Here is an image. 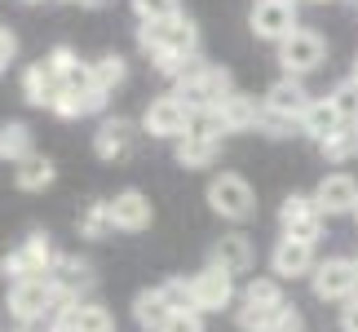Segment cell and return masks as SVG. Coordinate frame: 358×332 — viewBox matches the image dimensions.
Segmentation results:
<instances>
[{
	"label": "cell",
	"instance_id": "e0dca14e",
	"mask_svg": "<svg viewBox=\"0 0 358 332\" xmlns=\"http://www.w3.org/2000/svg\"><path fill=\"white\" fill-rule=\"evenodd\" d=\"M314 200H319L323 217L354 213V204H358V182H354L350 173H323V182L314 186Z\"/></svg>",
	"mask_w": 358,
	"mask_h": 332
},
{
	"label": "cell",
	"instance_id": "f1b7e54d",
	"mask_svg": "<svg viewBox=\"0 0 358 332\" xmlns=\"http://www.w3.org/2000/svg\"><path fill=\"white\" fill-rule=\"evenodd\" d=\"M115 221H111V200H93L85 213H80V235L85 240H102V235H111Z\"/></svg>",
	"mask_w": 358,
	"mask_h": 332
},
{
	"label": "cell",
	"instance_id": "c3c4849f",
	"mask_svg": "<svg viewBox=\"0 0 358 332\" xmlns=\"http://www.w3.org/2000/svg\"><path fill=\"white\" fill-rule=\"evenodd\" d=\"M252 5H257V0H252Z\"/></svg>",
	"mask_w": 358,
	"mask_h": 332
},
{
	"label": "cell",
	"instance_id": "6da1fadb",
	"mask_svg": "<svg viewBox=\"0 0 358 332\" xmlns=\"http://www.w3.org/2000/svg\"><path fill=\"white\" fill-rule=\"evenodd\" d=\"M137 45L142 53H150V62H155V71L173 76L177 85L190 76H199L203 62L199 58V27L186 18V13H177V18H155V22H137Z\"/></svg>",
	"mask_w": 358,
	"mask_h": 332
},
{
	"label": "cell",
	"instance_id": "8992f818",
	"mask_svg": "<svg viewBox=\"0 0 358 332\" xmlns=\"http://www.w3.org/2000/svg\"><path fill=\"white\" fill-rule=\"evenodd\" d=\"M208 209L226 221H248L257 213V195L239 173H217L208 182Z\"/></svg>",
	"mask_w": 358,
	"mask_h": 332
},
{
	"label": "cell",
	"instance_id": "603a6c76",
	"mask_svg": "<svg viewBox=\"0 0 358 332\" xmlns=\"http://www.w3.org/2000/svg\"><path fill=\"white\" fill-rule=\"evenodd\" d=\"M106 98H111V93H102L98 85H76V89H66V93H62V102H58V116H62V120L98 116V111L106 106Z\"/></svg>",
	"mask_w": 358,
	"mask_h": 332
},
{
	"label": "cell",
	"instance_id": "e575fe53",
	"mask_svg": "<svg viewBox=\"0 0 358 332\" xmlns=\"http://www.w3.org/2000/svg\"><path fill=\"white\" fill-rule=\"evenodd\" d=\"M159 332H203V314H195V310H177Z\"/></svg>",
	"mask_w": 358,
	"mask_h": 332
},
{
	"label": "cell",
	"instance_id": "52a82bcc",
	"mask_svg": "<svg viewBox=\"0 0 358 332\" xmlns=\"http://www.w3.org/2000/svg\"><path fill=\"white\" fill-rule=\"evenodd\" d=\"M319 301H354L358 297V257H327L310 275Z\"/></svg>",
	"mask_w": 358,
	"mask_h": 332
},
{
	"label": "cell",
	"instance_id": "ffe728a7",
	"mask_svg": "<svg viewBox=\"0 0 358 332\" xmlns=\"http://www.w3.org/2000/svg\"><path fill=\"white\" fill-rule=\"evenodd\" d=\"M208 266L226 270V275L252 270V244H248V235H222V240L208 248Z\"/></svg>",
	"mask_w": 358,
	"mask_h": 332
},
{
	"label": "cell",
	"instance_id": "8fae6325",
	"mask_svg": "<svg viewBox=\"0 0 358 332\" xmlns=\"http://www.w3.org/2000/svg\"><path fill=\"white\" fill-rule=\"evenodd\" d=\"M49 284L58 288V297L66 301V306H80V301H89L93 284H98V275H93V266H89L85 257L58 253V261H53V270H49Z\"/></svg>",
	"mask_w": 358,
	"mask_h": 332
},
{
	"label": "cell",
	"instance_id": "8d00e7d4",
	"mask_svg": "<svg viewBox=\"0 0 358 332\" xmlns=\"http://www.w3.org/2000/svg\"><path fill=\"white\" fill-rule=\"evenodd\" d=\"M261 133H270V137H287V133H301V124H292V120H283V116H261Z\"/></svg>",
	"mask_w": 358,
	"mask_h": 332
},
{
	"label": "cell",
	"instance_id": "ab89813d",
	"mask_svg": "<svg viewBox=\"0 0 358 332\" xmlns=\"http://www.w3.org/2000/svg\"><path fill=\"white\" fill-rule=\"evenodd\" d=\"M49 332H76V324H71V306H62L58 314L49 319Z\"/></svg>",
	"mask_w": 358,
	"mask_h": 332
},
{
	"label": "cell",
	"instance_id": "5b68a950",
	"mask_svg": "<svg viewBox=\"0 0 358 332\" xmlns=\"http://www.w3.org/2000/svg\"><path fill=\"white\" fill-rule=\"evenodd\" d=\"M327 58V40L319 32H310V27H296L292 36L279 45V67H283V76H296V80H306L310 71H319Z\"/></svg>",
	"mask_w": 358,
	"mask_h": 332
},
{
	"label": "cell",
	"instance_id": "681fc988",
	"mask_svg": "<svg viewBox=\"0 0 358 332\" xmlns=\"http://www.w3.org/2000/svg\"><path fill=\"white\" fill-rule=\"evenodd\" d=\"M354 5H358V0H354Z\"/></svg>",
	"mask_w": 358,
	"mask_h": 332
},
{
	"label": "cell",
	"instance_id": "60d3db41",
	"mask_svg": "<svg viewBox=\"0 0 358 332\" xmlns=\"http://www.w3.org/2000/svg\"><path fill=\"white\" fill-rule=\"evenodd\" d=\"M13 332H49V319H27V324H18Z\"/></svg>",
	"mask_w": 358,
	"mask_h": 332
},
{
	"label": "cell",
	"instance_id": "d590c367",
	"mask_svg": "<svg viewBox=\"0 0 358 332\" xmlns=\"http://www.w3.org/2000/svg\"><path fill=\"white\" fill-rule=\"evenodd\" d=\"M164 293H169L173 310H190V279H164Z\"/></svg>",
	"mask_w": 358,
	"mask_h": 332
},
{
	"label": "cell",
	"instance_id": "d6a6232c",
	"mask_svg": "<svg viewBox=\"0 0 358 332\" xmlns=\"http://www.w3.org/2000/svg\"><path fill=\"white\" fill-rule=\"evenodd\" d=\"M266 332H306V319H301V310L292 306V301H283V306L270 314Z\"/></svg>",
	"mask_w": 358,
	"mask_h": 332
},
{
	"label": "cell",
	"instance_id": "4316f807",
	"mask_svg": "<svg viewBox=\"0 0 358 332\" xmlns=\"http://www.w3.org/2000/svg\"><path fill=\"white\" fill-rule=\"evenodd\" d=\"M283 284L279 279H248L243 288V297H239V306H257V310H279L283 306Z\"/></svg>",
	"mask_w": 358,
	"mask_h": 332
},
{
	"label": "cell",
	"instance_id": "ac0fdd59",
	"mask_svg": "<svg viewBox=\"0 0 358 332\" xmlns=\"http://www.w3.org/2000/svg\"><path fill=\"white\" fill-rule=\"evenodd\" d=\"M111 221H115V230L137 235V230H146L150 221H155V209H150V200L142 191H120L111 200Z\"/></svg>",
	"mask_w": 358,
	"mask_h": 332
},
{
	"label": "cell",
	"instance_id": "7dc6e473",
	"mask_svg": "<svg viewBox=\"0 0 358 332\" xmlns=\"http://www.w3.org/2000/svg\"><path fill=\"white\" fill-rule=\"evenodd\" d=\"M27 5H36V0H27Z\"/></svg>",
	"mask_w": 358,
	"mask_h": 332
},
{
	"label": "cell",
	"instance_id": "9a60e30c",
	"mask_svg": "<svg viewBox=\"0 0 358 332\" xmlns=\"http://www.w3.org/2000/svg\"><path fill=\"white\" fill-rule=\"evenodd\" d=\"M314 244H301V240H287L279 235V244L270 248V270L274 279H301V275H314Z\"/></svg>",
	"mask_w": 358,
	"mask_h": 332
},
{
	"label": "cell",
	"instance_id": "bcb514c9",
	"mask_svg": "<svg viewBox=\"0 0 358 332\" xmlns=\"http://www.w3.org/2000/svg\"><path fill=\"white\" fill-rule=\"evenodd\" d=\"M314 5H327V0H314Z\"/></svg>",
	"mask_w": 358,
	"mask_h": 332
},
{
	"label": "cell",
	"instance_id": "7bdbcfd3",
	"mask_svg": "<svg viewBox=\"0 0 358 332\" xmlns=\"http://www.w3.org/2000/svg\"><path fill=\"white\" fill-rule=\"evenodd\" d=\"M350 80H358V53H354V71H350Z\"/></svg>",
	"mask_w": 358,
	"mask_h": 332
},
{
	"label": "cell",
	"instance_id": "f35d334b",
	"mask_svg": "<svg viewBox=\"0 0 358 332\" xmlns=\"http://www.w3.org/2000/svg\"><path fill=\"white\" fill-rule=\"evenodd\" d=\"M341 332H358V297L345 301V310H341Z\"/></svg>",
	"mask_w": 358,
	"mask_h": 332
},
{
	"label": "cell",
	"instance_id": "7c38bea8",
	"mask_svg": "<svg viewBox=\"0 0 358 332\" xmlns=\"http://www.w3.org/2000/svg\"><path fill=\"white\" fill-rule=\"evenodd\" d=\"M137 133H142V124H133L124 116H106L98 124V133H93V151H98V160L120 164V160H129L137 151Z\"/></svg>",
	"mask_w": 358,
	"mask_h": 332
},
{
	"label": "cell",
	"instance_id": "ba28073f",
	"mask_svg": "<svg viewBox=\"0 0 358 332\" xmlns=\"http://www.w3.org/2000/svg\"><path fill=\"white\" fill-rule=\"evenodd\" d=\"M195 129V116L186 111V102L177 93H164L142 111V133L150 137H169V142H182V137Z\"/></svg>",
	"mask_w": 358,
	"mask_h": 332
},
{
	"label": "cell",
	"instance_id": "1f68e13d",
	"mask_svg": "<svg viewBox=\"0 0 358 332\" xmlns=\"http://www.w3.org/2000/svg\"><path fill=\"white\" fill-rule=\"evenodd\" d=\"M133 13L142 22H155V18H177L182 5H177V0H133Z\"/></svg>",
	"mask_w": 358,
	"mask_h": 332
},
{
	"label": "cell",
	"instance_id": "cb8c5ba5",
	"mask_svg": "<svg viewBox=\"0 0 358 332\" xmlns=\"http://www.w3.org/2000/svg\"><path fill=\"white\" fill-rule=\"evenodd\" d=\"M89 76L102 93H115L124 80H129V62H124L120 53H98V58L89 62Z\"/></svg>",
	"mask_w": 358,
	"mask_h": 332
},
{
	"label": "cell",
	"instance_id": "d6986e66",
	"mask_svg": "<svg viewBox=\"0 0 358 332\" xmlns=\"http://www.w3.org/2000/svg\"><path fill=\"white\" fill-rule=\"evenodd\" d=\"M173 301H169V293H164V284H155V288H142V293L133 297V319H137V328H146V332H159L164 324L173 319Z\"/></svg>",
	"mask_w": 358,
	"mask_h": 332
},
{
	"label": "cell",
	"instance_id": "277c9868",
	"mask_svg": "<svg viewBox=\"0 0 358 332\" xmlns=\"http://www.w3.org/2000/svg\"><path fill=\"white\" fill-rule=\"evenodd\" d=\"M66 306V301L58 297V288H53L49 279H22V284H9V314L18 324L27 319H53Z\"/></svg>",
	"mask_w": 358,
	"mask_h": 332
},
{
	"label": "cell",
	"instance_id": "5bb4252c",
	"mask_svg": "<svg viewBox=\"0 0 358 332\" xmlns=\"http://www.w3.org/2000/svg\"><path fill=\"white\" fill-rule=\"evenodd\" d=\"M310 89H306V80H296V76H279L274 85L266 89V111L270 116H283V120H292L301 124V116L310 111Z\"/></svg>",
	"mask_w": 358,
	"mask_h": 332
},
{
	"label": "cell",
	"instance_id": "74e56055",
	"mask_svg": "<svg viewBox=\"0 0 358 332\" xmlns=\"http://www.w3.org/2000/svg\"><path fill=\"white\" fill-rule=\"evenodd\" d=\"M18 58V36L9 27H0V71H9V62Z\"/></svg>",
	"mask_w": 358,
	"mask_h": 332
},
{
	"label": "cell",
	"instance_id": "ee69618b",
	"mask_svg": "<svg viewBox=\"0 0 358 332\" xmlns=\"http://www.w3.org/2000/svg\"><path fill=\"white\" fill-rule=\"evenodd\" d=\"M350 129H354V142H358V124H350Z\"/></svg>",
	"mask_w": 358,
	"mask_h": 332
},
{
	"label": "cell",
	"instance_id": "2e32d148",
	"mask_svg": "<svg viewBox=\"0 0 358 332\" xmlns=\"http://www.w3.org/2000/svg\"><path fill=\"white\" fill-rule=\"evenodd\" d=\"M62 93H66V80L53 71L49 62H31V67L22 71V98L31 102V106H49V111H58Z\"/></svg>",
	"mask_w": 358,
	"mask_h": 332
},
{
	"label": "cell",
	"instance_id": "83f0119b",
	"mask_svg": "<svg viewBox=\"0 0 358 332\" xmlns=\"http://www.w3.org/2000/svg\"><path fill=\"white\" fill-rule=\"evenodd\" d=\"M71 324H76V332H115L111 310L98 306V301H80V306H71Z\"/></svg>",
	"mask_w": 358,
	"mask_h": 332
},
{
	"label": "cell",
	"instance_id": "3957f363",
	"mask_svg": "<svg viewBox=\"0 0 358 332\" xmlns=\"http://www.w3.org/2000/svg\"><path fill=\"white\" fill-rule=\"evenodd\" d=\"M53 261H58V253H53L49 235H45V230H31L18 248H13V253H5V261H0V275H5L9 284H22V279H49Z\"/></svg>",
	"mask_w": 358,
	"mask_h": 332
},
{
	"label": "cell",
	"instance_id": "4fadbf2b",
	"mask_svg": "<svg viewBox=\"0 0 358 332\" xmlns=\"http://www.w3.org/2000/svg\"><path fill=\"white\" fill-rule=\"evenodd\" d=\"M248 27H252L257 40H274V45H283V40L296 32V5H292V0H257Z\"/></svg>",
	"mask_w": 358,
	"mask_h": 332
},
{
	"label": "cell",
	"instance_id": "30bf717a",
	"mask_svg": "<svg viewBox=\"0 0 358 332\" xmlns=\"http://www.w3.org/2000/svg\"><path fill=\"white\" fill-rule=\"evenodd\" d=\"M279 230L287 240H301V244H314L323 235V209L314 195H287L279 204Z\"/></svg>",
	"mask_w": 358,
	"mask_h": 332
},
{
	"label": "cell",
	"instance_id": "d4e9b609",
	"mask_svg": "<svg viewBox=\"0 0 358 332\" xmlns=\"http://www.w3.org/2000/svg\"><path fill=\"white\" fill-rule=\"evenodd\" d=\"M53 177H58V169H53V160H45V155H27L22 164H13L18 191H45Z\"/></svg>",
	"mask_w": 358,
	"mask_h": 332
},
{
	"label": "cell",
	"instance_id": "484cf974",
	"mask_svg": "<svg viewBox=\"0 0 358 332\" xmlns=\"http://www.w3.org/2000/svg\"><path fill=\"white\" fill-rule=\"evenodd\" d=\"M27 155H36V151H31V129H27L22 120H9V124H0V160H9V164H22Z\"/></svg>",
	"mask_w": 358,
	"mask_h": 332
},
{
	"label": "cell",
	"instance_id": "44dd1931",
	"mask_svg": "<svg viewBox=\"0 0 358 332\" xmlns=\"http://www.w3.org/2000/svg\"><path fill=\"white\" fill-rule=\"evenodd\" d=\"M341 129H345V120H341V111L332 106V98H314L310 111L301 116V133L310 137V142H327V137H336Z\"/></svg>",
	"mask_w": 358,
	"mask_h": 332
},
{
	"label": "cell",
	"instance_id": "f546056e",
	"mask_svg": "<svg viewBox=\"0 0 358 332\" xmlns=\"http://www.w3.org/2000/svg\"><path fill=\"white\" fill-rule=\"evenodd\" d=\"M327 98H332V106L341 111V120H345V124H358V80H341Z\"/></svg>",
	"mask_w": 358,
	"mask_h": 332
},
{
	"label": "cell",
	"instance_id": "836d02e7",
	"mask_svg": "<svg viewBox=\"0 0 358 332\" xmlns=\"http://www.w3.org/2000/svg\"><path fill=\"white\" fill-rule=\"evenodd\" d=\"M45 62H49V67H53V71H58L62 80H66V76H71L76 67H80V58H76V49H71V45H58V49H49V58H45Z\"/></svg>",
	"mask_w": 358,
	"mask_h": 332
},
{
	"label": "cell",
	"instance_id": "7402d4cb",
	"mask_svg": "<svg viewBox=\"0 0 358 332\" xmlns=\"http://www.w3.org/2000/svg\"><path fill=\"white\" fill-rule=\"evenodd\" d=\"M222 160V137H203V133H186L177 142V164L182 169H208Z\"/></svg>",
	"mask_w": 358,
	"mask_h": 332
},
{
	"label": "cell",
	"instance_id": "9c48e42d",
	"mask_svg": "<svg viewBox=\"0 0 358 332\" xmlns=\"http://www.w3.org/2000/svg\"><path fill=\"white\" fill-rule=\"evenodd\" d=\"M235 301V275L217 270V266H203L190 275V310L195 314H213V310H226Z\"/></svg>",
	"mask_w": 358,
	"mask_h": 332
},
{
	"label": "cell",
	"instance_id": "b9f144b4",
	"mask_svg": "<svg viewBox=\"0 0 358 332\" xmlns=\"http://www.w3.org/2000/svg\"><path fill=\"white\" fill-rule=\"evenodd\" d=\"M66 5H85V9H106L111 0H66Z\"/></svg>",
	"mask_w": 358,
	"mask_h": 332
},
{
	"label": "cell",
	"instance_id": "4dcf8cb0",
	"mask_svg": "<svg viewBox=\"0 0 358 332\" xmlns=\"http://www.w3.org/2000/svg\"><path fill=\"white\" fill-rule=\"evenodd\" d=\"M323 151V160H332V164H341V160H350V155H358V142H354V129L345 124L336 137H327V142L319 146Z\"/></svg>",
	"mask_w": 358,
	"mask_h": 332
},
{
	"label": "cell",
	"instance_id": "f6af8a7d",
	"mask_svg": "<svg viewBox=\"0 0 358 332\" xmlns=\"http://www.w3.org/2000/svg\"><path fill=\"white\" fill-rule=\"evenodd\" d=\"M354 221H358V204H354Z\"/></svg>",
	"mask_w": 358,
	"mask_h": 332
},
{
	"label": "cell",
	"instance_id": "7a4b0ae2",
	"mask_svg": "<svg viewBox=\"0 0 358 332\" xmlns=\"http://www.w3.org/2000/svg\"><path fill=\"white\" fill-rule=\"evenodd\" d=\"M173 93L186 102V111H190V116H213V111L222 106V102L230 98V93H235V80H230V71H226V67L208 62L199 76L182 80V85H177Z\"/></svg>",
	"mask_w": 358,
	"mask_h": 332
}]
</instances>
